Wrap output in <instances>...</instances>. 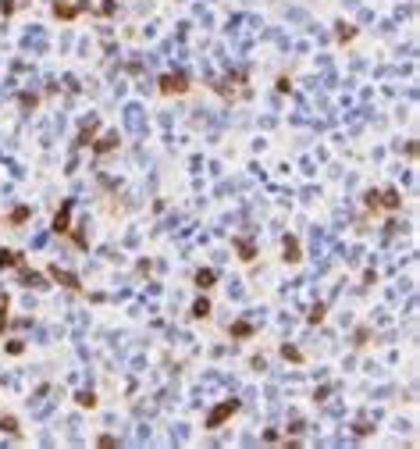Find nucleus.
<instances>
[{
  "instance_id": "1",
  "label": "nucleus",
  "mask_w": 420,
  "mask_h": 449,
  "mask_svg": "<svg viewBox=\"0 0 420 449\" xmlns=\"http://www.w3.org/2000/svg\"><path fill=\"white\" fill-rule=\"evenodd\" d=\"M161 93H168V97L189 93V75H185V71H168V75H161Z\"/></svg>"
},
{
  "instance_id": "2",
  "label": "nucleus",
  "mask_w": 420,
  "mask_h": 449,
  "mask_svg": "<svg viewBox=\"0 0 420 449\" xmlns=\"http://www.w3.org/2000/svg\"><path fill=\"white\" fill-rule=\"evenodd\" d=\"M239 410V399H224L221 406H217V410H210V417H207V428H221L228 417H232Z\"/></svg>"
},
{
  "instance_id": "3",
  "label": "nucleus",
  "mask_w": 420,
  "mask_h": 449,
  "mask_svg": "<svg viewBox=\"0 0 420 449\" xmlns=\"http://www.w3.org/2000/svg\"><path fill=\"white\" fill-rule=\"evenodd\" d=\"M54 15L64 18V22H71V18L82 15V4H75V0H57V4H54Z\"/></svg>"
},
{
  "instance_id": "4",
  "label": "nucleus",
  "mask_w": 420,
  "mask_h": 449,
  "mask_svg": "<svg viewBox=\"0 0 420 449\" xmlns=\"http://www.w3.org/2000/svg\"><path fill=\"white\" fill-rule=\"evenodd\" d=\"M47 271H50V278H54V282H61V285H68V289H75V293H79V289H82V282H79V278H75L71 271H61L57 264H50Z\"/></svg>"
},
{
  "instance_id": "5",
  "label": "nucleus",
  "mask_w": 420,
  "mask_h": 449,
  "mask_svg": "<svg viewBox=\"0 0 420 449\" xmlns=\"http://www.w3.org/2000/svg\"><path fill=\"white\" fill-rule=\"evenodd\" d=\"M68 225H71V200H64V203H61V211H57V218H54V232H57V235H64V232H68Z\"/></svg>"
},
{
  "instance_id": "6",
  "label": "nucleus",
  "mask_w": 420,
  "mask_h": 449,
  "mask_svg": "<svg viewBox=\"0 0 420 449\" xmlns=\"http://www.w3.org/2000/svg\"><path fill=\"white\" fill-rule=\"evenodd\" d=\"M282 250H285V260H289V264H299V239H296V235H285Z\"/></svg>"
},
{
  "instance_id": "7",
  "label": "nucleus",
  "mask_w": 420,
  "mask_h": 449,
  "mask_svg": "<svg viewBox=\"0 0 420 449\" xmlns=\"http://www.w3.org/2000/svg\"><path fill=\"white\" fill-rule=\"evenodd\" d=\"M377 207L395 211V207H399V189H385V193H377Z\"/></svg>"
},
{
  "instance_id": "8",
  "label": "nucleus",
  "mask_w": 420,
  "mask_h": 449,
  "mask_svg": "<svg viewBox=\"0 0 420 449\" xmlns=\"http://www.w3.org/2000/svg\"><path fill=\"white\" fill-rule=\"evenodd\" d=\"M15 264H22V253H15V250H0V267H15Z\"/></svg>"
},
{
  "instance_id": "9",
  "label": "nucleus",
  "mask_w": 420,
  "mask_h": 449,
  "mask_svg": "<svg viewBox=\"0 0 420 449\" xmlns=\"http://www.w3.org/2000/svg\"><path fill=\"white\" fill-rule=\"evenodd\" d=\"M214 282H217V271H196V285H200V289H210Z\"/></svg>"
},
{
  "instance_id": "10",
  "label": "nucleus",
  "mask_w": 420,
  "mask_h": 449,
  "mask_svg": "<svg viewBox=\"0 0 420 449\" xmlns=\"http://www.w3.org/2000/svg\"><path fill=\"white\" fill-rule=\"evenodd\" d=\"M207 314H210V300H207V296H200V300L193 303V317H207Z\"/></svg>"
},
{
  "instance_id": "11",
  "label": "nucleus",
  "mask_w": 420,
  "mask_h": 449,
  "mask_svg": "<svg viewBox=\"0 0 420 449\" xmlns=\"http://www.w3.org/2000/svg\"><path fill=\"white\" fill-rule=\"evenodd\" d=\"M235 246H239V257L242 260H253V242L249 239H235Z\"/></svg>"
},
{
  "instance_id": "12",
  "label": "nucleus",
  "mask_w": 420,
  "mask_h": 449,
  "mask_svg": "<svg viewBox=\"0 0 420 449\" xmlns=\"http://www.w3.org/2000/svg\"><path fill=\"white\" fill-rule=\"evenodd\" d=\"M282 356H285V360H292V364H303V353H299L296 346H282Z\"/></svg>"
},
{
  "instance_id": "13",
  "label": "nucleus",
  "mask_w": 420,
  "mask_h": 449,
  "mask_svg": "<svg viewBox=\"0 0 420 449\" xmlns=\"http://www.w3.org/2000/svg\"><path fill=\"white\" fill-rule=\"evenodd\" d=\"M75 399H79V406H89V410H93V406H96V396H93V392H79V396H75Z\"/></svg>"
},
{
  "instance_id": "14",
  "label": "nucleus",
  "mask_w": 420,
  "mask_h": 449,
  "mask_svg": "<svg viewBox=\"0 0 420 449\" xmlns=\"http://www.w3.org/2000/svg\"><path fill=\"white\" fill-rule=\"evenodd\" d=\"M249 332H253V324H246V321H239L235 328H232V335H239V339H246Z\"/></svg>"
},
{
  "instance_id": "15",
  "label": "nucleus",
  "mask_w": 420,
  "mask_h": 449,
  "mask_svg": "<svg viewBox=\"0 0 420 449\" xmlns=\"http://www.w3.org/2000/svg\"><path fill=\"white\" fill-rule=\"evenodd\" d=\"M0 428H4L8 435H18V421H15V417H4V421H0Z\"/></svg>"
},
{
  "instance_id": "16",
  "label": "nucleus",
  "mask_w": 420,
  "mask_h": 449,
  "mask_svg": "<svg viewBox=\"0 0 420 449\" xmlns=\"http://www.w3.org/2000/svg\"><path fill=\"white\" fill-rule=\"evenodd\" d=\"M324 310H328V307H324V303H317V307L310 310V324H317V321H324Z\"/></svg>"
},
{
  "instance_id": "17",
  "label": "nucleus",
  "mask_w": 420,
  "mask_h": 449,
  "mask_svg": "<svg viewBox=\"0 0 420 449\" xmlns=\"http://www.w3.org/2000/svg\"><path fill=\"white\" fill-rule=\"evenodd\" d=\"M114 146H118V139H114V136H110V139H103V143H96V153H107V150H114Z\"/></svg>"
},
{
  "instance_id": "18",
  "label": "nucleus",
  "mask_w": 420,
  "mask_h": 449,
  "mask_svg": "<svg viewBox=\"0 0 420 449\" xmlns=\"http://www.w3.org/2000/svg\"><path fill=\"white\" fill-rule=\"evenodd\" d=\"M25 218H29V207H18V211H15V214H11V221H15V225H22V221H25Z\"/></svg>"
},
{
  "instance_id": "19",
  "label": "nucleus",
  "mask_w": 420,
  "mask_h": 449,
  "mask_svg": "<svg viewBox=\"0 0 420 449\" xmlns=\"http://www.w3.org/2000/svg\"><path fill=\"white\" fill-rule=\"evenodd\" d=\"M338 39H353V25H338Z\"/></svg>"
},
{
  "instance_id": "20",
  "label": "nucleus",
  "mask_w": 420,
  "mask_h": 449,
  "mask_svg": "<svg viewBox=\"0 0 420 449\" xmlns=\"http://www.w3.org/2000/svg\"><path fill=\"white\" fill-rule=\"evenodd\" d=\"M22 349H25V342H8V353H11V356H18Z\"/></svg>"
},
{
  "instance_id": "21",
  "label": "nucleus",
  "mask_w": 420,
  "mask_h": 449,
  "mask_svg": "<svg viewBox=\"0 0 420 449\" xmlns=\"http://www.w3.org/2000/svg\"><path fill=\"white\" fill-rule=\"evenodd\" d=\"M8 328V303H4V310H0V332Z\"/></svg>"
},
{
  "instance_id": "22",
  "label": "nucleus",
  "mask_w": 420,
  "mask_h": 449,
  "mask_svg": "<svg viewBox=\"0 0 420 449\" xmlns=\"http://www.w3.org/2000/svg\"><path fill=\"white\" fill-rule=\"evenodd\" d=\"M0 8H4V15H11V11H15V0H4Z\"/></svg>"
}]
</instances>
